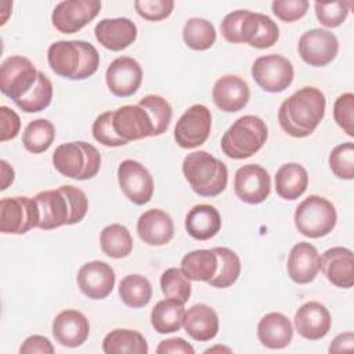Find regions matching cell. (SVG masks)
<instances>
[{
    "instance_id": "obj_43",
    "label": "cell",
    "mask_w": 354,
    "mask_h": 354,
    "mask_svg": "<svg viewBox=\"0 0 354 354\" xmlns=\"http://www.w3.org/2000/svg\"><path fill=\"white\" fill-rule=\"evenodd\" d=\"M354 95L353 93H344L337 97L333 105L335 122L350 137L354 136Z\"/></svg>"
},
{
    "instance_id": "obj_13",
    "label": "cell",
    "mask_w": 354,
    "mask_h": 354,
    "mask_svg": "<svg viewBox=\"0 0 354 354\" xmlns=\"http://www.w3.org/2000/svg\"><path fill=\"white\" fill-rule=\"evenodd\" d=\"M111 124L115 134L126 144L129 141L153 137V123L141 105H123L111 111Z\"/></svg>"
},
{
    "instance_id": "obj_8",
    "label": "cell",
    "mask_w": 354,
    "mask_h": 354,
    "mask_svg": "<svg viewBox=\"0 0 354 354\" xmlns=\"http://www.w3.org/2000/svg\"><path fill=\"white\" fill-rule=\"evenodd\" d=\"M39 72L30 59L11 55L0 66V90L15 104L26 98L39 80Z\"/></svg>"
},
{
    "instance_id": "obj_23",
    "label": "cell",
    "mask_w": 354,
    "mask_h": 354,
    "mask_svg": "<svg viewBox=\"0 0 354 354\" xmlns=\"http://www.w3.org/2000/svg\"><path fill=\"white\" fill-rule=\"evenodd\" d=\"M212 97L216 106L223 112H238L246 106L250 90L242 77L225 75L216 80Z\"/></svg>"
},
{
    "instance_id": "obj_40",
    "label": "cell",
    "mask_w": 354,
    "mask_h": 354,
    "mask_svg": "<svg viewBox=\"0 0 354 354\" xmlns=\"http://www.w3.org/2000/svg\"><path fill=\"white\" fill-rule=\"evenodd\" d=\"M51 100H53V84L43 72H39V80L35 88L30 91V94L26 98H24L15 105L26 113H35L46 109L50 105Z\"/></svg>"
},
{
    "instance_id": "obj_5",
    "label": "cell",
    "mask_w": 354,
    "mask_h": 354,
    "mask_svg": "<svg viewBox=\"0 0 354 354\" xmlns=\"http://www.w3.org/2000/svg\"><path fill=\"white\" fill-rule=\"evenodd\" d=\"M268 136L263 119L245 115L236 119L221 137V149L231 159H245L261 149Z\"/></svg>"
},
{
    "instance_id": "obj_34",
    "label": "cell",
    "mask_w": 354,
    "mask_h": 354,
    "mask_svg": "<svg viewBox=\"0 0 354 354\" xmlns=\"http://www.w3.org/2000/svg\"><path fill=\"white\" fill-rule=\"evenodd\" d=\"M119 296L131 308L145 307L152 297L151 282L140 274H129L119 283Z\"/></svg>"
},
{
    "instance_id": "obj_17",
    "label": "cell",
    "mask_w": 354,
    "mask_h": 354,
    "mask_svg": "<svg viewBox=\"0 0 354 354\" xmlns=\"http://www.w3.org/2000/svg\"><path fill=\"white\" fill-rule=\"evenodd\" d=\"M105 82L116 97L133 95L142 82V69L131 57H118L106 68Z\"/></svg>"
},
{
    "instance_id": "obj_48",
    "label": "cell",
    "mask_w": 354,
    "mask_h": 354,
    "mask_svg": "<svg viewBox=\"0 0 354 354\" xmlns=\"http://www.w3.org/2000/svg\"><path fill=\"white\" fill-rule=\"evenodd\" d=\"M246 14V10H236L224 17L220 25V30L223 37L230 41V43H241L239 39V32H241V25L243 21V17Z\"/></svg>"
},
{
    "instance_id": "obj_4",
    "label": "cell",
    "mask_w": 354,
    "mask_h": 354,
    "mask_svg": "<svg viewBox=\"0 0 354 354\" xmlns=\"http://www.w3.org/2000/svg\"><path fill=\"white\" fill-rule=\"evenodd\" d=\"M183 173L192 191L206 198L220 195L228 181V170L224 162L206 151L188 153L183 160Z\"/></svg>"
},
{
    "instance_id": "obj_19",
    "label": "cell",
    "mask_w": 354,
    "mask_h": 354,
    "mask_svg": "<svg viewBox=\"0 0 354 354\" xmlns=\"http://www.w3.org/2000/svg\"><path fill=\"white\" fill-rule=\"evenodd\" d=\"M319 270L337 288L348 289L354 285V254L350 249L335 246L319 257Z\"/></svg>"
},
{
    "instance_id": "obj_54",
    "label": "cell",
    "mask_w": 354,
    "mask_h": 354,
    "mask_svg": "<svg viewBox=\"0 0 354 354\" xmlns=\"http://www.w3.org/2000/svg\"><path fill=\"white\" fill-rule=\"evenodd\" d=\"M218 350H221V351H227V353H230L231 350L230 348H225V347H213V348H207L205 353H212V351H218Z\"/></svg>"
},
{
    "instance_id": "obj_1",
    "label": "cell",
    "mask_w": 354,
    "mask_h": 354,
    "mask_svg": "<svg viewBox=\"0 0 354 354\" xmlns=\"http://www.w3.org/2000/svg\"><path fill=\"white\" fill-rule=\"evenodd\" d=\"M326 100L324 93L313 86L295 91L279 106L278 122L281 129L296 138L314 133L325 115Z\"/></svg>"
},
{
    "instance_id": "obj_14",
    "label": "cell",
    "mask_w": 354,
    "mask_h": 354,
    "mask_svg": "<svg viewBox=\"0 0 354 354\" xmlns=\"http://www.w3.org/2000/svg\"><path fill=\"white\" fill-rule=\"evenodd\" d=\"M118 181L124 196L136 203L145 205L153 195V180L148 169L137 160L126 159L118 167Z\"/></svg>"
},
{
    "instance_id": "obj_33",
    "label": "cell",
    "mask_w": 354,
    "mask_h": 354,
    "mask_svg": "<svg viewBox=\"0 0 354 354\" xmlns=\"http://www.w3.org/2000/svg\"><path fill=\"white\" fill-rule=\"evenodd\" d=\"M102 252L112 259H122L131 253L133 238L130 231L122 224H109L100 234Z\"/></svg>"
},
{
    "instance_id": "obj_53",
    "label": "cell",
    "mask_w": 354,
    "mask_h": 354,
    "mask_svg": "<svg viewBox=\"0 0 354 354\" xmlns=\"http://www.w3.org/2000/svg\"><path fill=\"white\" fill-rule=\"evenodd\" d=\"M0 165H1V188L0 189L4 191L14 181V170L11 166H8L6 160H1Z\"/></svg>"
},
{
    "instance_id": "obj_32",
    "label": "cell",
    "mask_w": 354,
    "mask_h": 354,
    "mask_svg": "<svg viewBox=\"0 0 354 354\" xmlns=\"http://www.w3.org/2000/svg\"><path fill=\"white\" fill-rule=\"evenodd\" d=\"M102 350L106 354H147L145 337L133 329H113L102 340Z\"/></svg>"
},
{
    "instance_id": "obj_52",
    "label": "cell",
    "mask_w": 354,
    "mask_h": 354,
    "mask_svg": "<svg viewBox=\"0 0 354 354\" xmlns=\"http://www.w3.org/2000/svg\"><path fill=\"white\" fill-rule=\"evenodd\" d=\"M354 348V335L353 332H346L336 336L329 346V353H342L351 351Z\"/></svg>"
},
{
    "instance_id": "obj_28",
    "label": "cell",
    "mask_w": 354,
    "mask_h": 354,
    "mask_svg": "<svg viewBox=\"0 0 354 354\" xmlns=\"http://www.w3.org/2000/svg\"><path fill=\"white\" fill-rule=\"evenodd\" d=\"M220 228L221 216L212 205H195L185 216V230L194 239L207 241L217 235Z\"/></svg>"
},
{
    "instance_id": "obj_20",
    "label": "cell",
    "mask_w": 354,
    "mask_h": 354,
    "mask_svg": "<svg viewBox=\"0 0 354 354\" xmlns=\"http://www.w3.org/2000/svg\"><path fill=\"white\" fill-rule=\"evenodd\" d=\"M94 35L102 47L120 51L137 39V26L129 18H105L95 25Z\"/></svg>"
},
{
    "instance_id": "obj_46",
    "label": "cell",
    "mask_w": 354,
    "mask_h": 354,
    "mask_svg": "<svg viewBox=\"0 0 354 354\" xmlns=\"http://www.w3.org/2000/svg\"><path fill=\"white\" fill-rule=\"evenodd\" d=\"M308 6L307 0H275L271 3L272 12L283 22H295L303 18Z\"/></svg>"
},
{
    "instance_id": "obj_39",
    "label": "cell",
    "mask_w": 354,
    "mask_h": 354,
    "mask_svg": "<svg viewBox=\"0 0 354 354\" xmlns=\"http://www.w3.org/2000/svg\"><path fill=\"white\" fill-rule=\"evenodd\" d=\"M138 105H141L152 119L153 137L163 134L167 130L173 115L170 104L160 95L148 94L140 100Z\"/></svg>"
},
{
    "instance_id": "obj_47",
    "label": "cell",
    "mask_w": 354,
    "mask_h": 354,
    "mask_svg": "<svg viewBox=\"0 0 354 354\" xmlns=\"http://www.w3.org/2000/svg\"><path fill=\"white\" fill-rule=\"evenodd\" d=\"M91 131H93L94 138L100 144H102L105 147H122V145H126V142L123 140H120L115 134V131L112 129V124H111V111H106V112L101 113L100 116H97V119L93 123Z\"/></svg>"
},
{
    "instance_id": "obj_45",
    "label": "cell",
    "mask_w": 354,
    "mask_h": 354,
    "mask_svg": "<svg viewBox=\"0 0 354 354\" xmlns=\"http://www.w3.org/2000/svg\"><path fill=\"white\" fill-rule=\"evenodd\" d=\"M134 8L140 17L147 21H162L167 18L173 8V0H137L134 1Z\"/></svg>"
},
{
    "instance_id": "obj_51",
    "label": "cell",
    "mask_w": 354,
    "mask_h": 354,
    "mask_svg": "<svg viewBox=\"0 0 354 354\" xmlns=\"http://www.w3.org/2000/svg\"><path fill=\"white\" fill-rule=\"evenodd\" d=\"M158 354H169V353H180V354H194V347L187 343L181 337H170L166 340H162L156 348Z\"/></svg>"
},
{
    "instance_id": "obj_15",
    "label": "cell",
    "mask_w": 354,
    "mask_h": 354,
    "mask_svg": "<svg viewBox=\"0 0 354 354\" xmlns=\"http://www.w3.org/2000/svg\"><path fill=\"white\" fill-rule=\"evenodd\" d=\"M297 50L306 64L311 66H325L336 58L339 40L330 30L315 28L301 35Z\"/></svg>"
},
{
    "instance_id": "obj_37",
    "label": "cell",
    "mask_w": 354,
    "mask_h": 354,
    "mask_svg": "<svg viewBox=\"0 0 354 354\" xmlns=\"http://www.w3.org/2000/svg\"><path fill=\"white\" fill-rule=\"evenodd\" d=\"M184 43L196 51L210 48L216 41V29L205 18H189L183 29Z\"/></svg>"
},
{
    "instance_id": "obj_3",
    "label": "cell",
    "mask_w": 354,
    "mask_h": 354,
    "mask_svg": "<svg viewBox=\"0 0 354 354\" xmlns=\"http://www.w3.org/2000/svg\"><path fill=\"white\" fill-rule=\"evenodd\" d=\"M48 65L53 72L71 80H83L93 76L100 66L97 48L83 40H59L47 51Z\"/></svg>"
},
{
    "instance_id": "obj_18",
    "label": "cell",
    "mask_w": 354,
    "mask_h": 354,
    "mask_svg": "<svg viewBox=\"0 0 354 354\" xmlns=\"http://www.w3.org/2000/svg\"><path fill=\"white\" fill-rule=\"evenodd\" d=\"M77 285L88 299H105L115 286V271L105 261H88L77 271Z\"/></svg>"
},
{
    "instance_id": "obj_24",
    "label": "cell",
    "mask_w": 354,
    "mask_h": 354,
    "mask_svg": "<svg viewBox=\"0 0 354 354\" xmlns=\"http://www.w3.org/2000/svg\"><path fill=\"white\" fill-rule=\"evenodd\" d=\"M286 270L289 278L300 285L314 281L319 271V254L308 242L296 243L288 256Z\"/></svg>"
},
{
    "instance_id": "obj_9",
    "label": "cell",
    "mask_w": 354,
    "mask_h": 354,
    "mask_svg": "<svg viewBox=\"0 0 354 354\" xmlns=\"http://www.w3.org/2000/svg\"><path fill=\"white\" fill-rule=\"evenodd\" d=\"M39 209L35 198L10 196L0 201V231L25 234L37 227Z\"/></svg>"
},
{
    "instance_id": "obj_6",
    "label": "cell",
    "mask_w": 354,
    "mask_h": 354,
    "mask_svg": "<svg viewBox=\"0 0 354 354\" xmlns=\"http://www.w3.org/2000/svg\"><path fill=\"white\" fill-rule=\"evenodd\" d=\"M53 165L62 176L73 180H90L100 171L98 149L84 141L61 144L53 153Z\"/></svg>"
},
{
    "instance_id": "obj_12",
    "label": "cell",
    "mask_w": 354,
    "mask_h": 354,
    "mask_svg": "<svg viewBox=\"0 0 354 354\" xmlns=\"http://www.w3.org/2000/svg\"><path fill=\"white\" fill-rule=\"evenodd\" d=\"M98 0H65L55 6L51 14V22L61 33H76L90 24L100 12Z\"/></svg>"
},
{
    "instance_id": "obj_31",
    "label": "cell",
    "mask_w": 354,
    "mask_h": 354,
    "mask_svg": "<svg viewBox=\"0 0 354 354\" xmlns=\"http://www.w3.org/2000/svg\"><path fill=\"white\" fill-rule=\"evenodd\" d=\"M184 304L174 299H165L155 304L151 311L152 328L160 333H173L180 330L184 321Z\"/></svg>"
},
{
    "instance_id": "obj_22",
    "label": "cell",
    "mask_w": 354,
    "mask_h": 354,
    "mask_svg": "<svg viewBox=\"0 0 354 354\" xmlns=\"http://www.w3.org/2000/svg\"><path fill=\"white\" fill-rule=\"evenodd\" d=\"M332 318L328 308L318 301H307L295 314V328L307 340H319L329 332Z\"/></svg>"
},
{
    "instance_id": "obj_2",
    "label": "cell",
    "mask_w": 354,
    "mask_h": 354,
    "mask_svg": "<svg viewBox=\"0 0 354 354\" xmlns=\"http://www.w3.org/2000/svg\"><path fill=\"white\" fill-rule=\"evenodd\" d=\"M39 209L37 228L54 230L82 221L88 209L86 194L75 185H61L57 189L39 192L36 196Z\"/></svg>"
},
{
    "instance_id": "obj_38",
    "label": "cell",
    "mask_w": 354,
    "mask_h": 354,
    "mask_svg": "<svg viewBox=\"0 0 354 354\" xmlns=\"http://www.w3.org/2000/svg\"><path fill=\"white\" fill-rule=\"evenodd\" d=\"M160 288L166 299H174L185 304L191 296V279L181 268H167L160 275Z\"/></svg>"
},
{
    "instance_id": "obj_42",
    "label": "cell",
    "mask_w": 354,
    "mask_h": 354,
    "mask_svg": "<svg viewBox=\"0 0 354 354\" xmlns=\"http://www.w3.org/2000/svg\"><path fill=\"white\" fill-rule=\"evenodd\" d=\"M351 3L347 1H332V3H319L314 4L315 17L321 25L326 28H337L340 26L350 11Z\"/></svg>"
},
{
    "instance_id": "obj_27",
    "label": "cell",
    "mask_w": 354,
    "mask_h": 354,
    "mask_svg": "<svg viewBox=\"0 0 354 354\" xmlns=\"http://www.w3.org/2000/svg\"><path fill=\"white\" fill-rule=\"evenodd\" d=\"M257 337L268 348H285L292 342L293 325L282 313H268L259 321Z\"/></svg>"
},
{
    "instance_id": "obj_26",
    "label": "cell",
    "mask_w": 354,
    "mask_h": 354,
    "mask_svg": "<svg viewBox=\"0 0 354 354\" xmlns=\"http://www.w3.org/2000/svg\"><path fill=\"white\" fill-rule=\"evenodd\" d=\"M183 326L194 340L209 342L218 332V317L210 306L194 304L185 311Z\"/></svg>"
},
{
    "instance_id": "obj_7",
    "label": "cell",
    "mask_w": 354,
    "mask_h": 354,
    "mask_svg": "<svg viewBox=\"0 0 354 354\" xmlns=\"http://www.w3.org/2000/svg\"><path fill=\"white\" fill-rule=\"evenodd\" d=\"M337 221L333 203L324 196L310 195L295 212V225L307 238H321L332 232Z\"/></svg>"
},
{
    "instance_id": "obj_16",
    "label": "cell",
    "mask_w": 354,
    "mask_h": 354,
    "mask_svg": "<svg viewBox=\"0 0 354 354\" xmlns=\"http://www.w3.org/2000/svg\"><path fill=\"white\" fill-rule=\"evenodd\" d=\"M234 191L245 203L257 205L264 202L271 192V178L268 171L254 163L239 167L234 178Z\"/></svg>"
},
{
    "instance_id": "obj_30",
    "label": "cell",
    "mask_w": 354,
    "mask_h": 354,
    "mask_svg": "<svg viewBox=\"0 0 354 354\" xmlns=\"http://www.w3.org/2000/svg\"><path fill=\"white\" fill-rule=\"evenodd\" d=\"M218 266L217 254L213 249H198L187 253L181 260V270L191 281L209 282Z\"/></svg>"
},
{
    "instance_id": "obj_25",
    "label": "cell",
    "mask_w": 354,
    "mask_h": 354,
    "mask_svg": "<svg viewBox=\"0 0 354 354\" xmlns=\"http://www.w3.org/2000/svg\"><path fill=\"white\" fill-rule=\"evenodd\" d=\"M137 232L141 241L151 246H162L171 241L174 224L171 217L162 209L144 212L137 221Z\"/></svg>"
},
{
    "instance_id": "obj_36",
    "label": "cell",
    "mask_w": 354,
    "mask_h": 354,
    "mask_svg": "<svg viewBox=\"0 0 354 354\" xmlns=\"http://www.w3.org/2000/svg\"><path fill=\"white\" fill-rule=\"evenodd\" d=\"M218 259L214 277L207 282L213 288H228L234 285L241 274V260L235 252L228 248H213Z\"/></svg>"
},
{
    "instance_id": "obj_50",
    "label": "cell",
    "mask_w": 354,
    "mask_h": 354,
    "mask_svg": "<svg viewBox=\"0 0 354 354\" xmlns=\"http://www.w3.org/2000/svg\"><path fill=\"white\" fill-rule=\"evenodd\" d=\"M21 354H32V353H41V354H53L54 346L51 342L40 335H33L25 339L22 346L19 347Z\"/></svg>"
},
{
    "instance_id": "obj_21",
    "label": "cell",
    "mask_w": 354,
    "mask_h": 354,
    "mask_svg": "<svg viewBox=\"0 0 354 354\" xmlns=\"http://www.w3.org/2000/svg\"><path fill=\"white\" fill-rule=\"evenodd\" d=\"M88 333V319L77 310H64L53 321V336L61 346L79 347L87 340Z\"/></svg>"
},
{
    "instance_id": "obj_11",
    "label": "cell",
    "mask_w": 354,
    "mask_h": 354,
    "mask_svg": "<svg viewBox=\"0 0 354 354\" xmlns=\"http://www.w3.org/2000/svg\"><path fill=\"white\" fill-rule=\"evenodd\" d=\"M212 113L207 106L195 104L189 106L177 120L174 127V140L184 149H192L202 145L210 134Z\"/></svg>"
},
{
    "instance_id": "obj_10",
    "label": "cell",
    "mask_w": 354,
    "mask_h": 354,
    "mask_svg": "<svg viewBox=\"0 0 354 354\" xmlns=\"http://www.w3.org/2000/svg\"><path fill=\"white\" fill-rule=\"evenodd\" d=\"M295 71L292 62L279 55L268 54L259 57L252 65V77L264 91L281 93L293 82Z\"/></svg>"
},
{
    "instance_id": "obj_29",
    "label": "cell",
    "mask_w": 354,
    "mask_h": 354,
    "mask_svg": "<svg viewBox=\"0 0 354 354\" xmlns=\"http://www.w3.org/2000/svg\"><path fill=\"white\" fill-rule=\"evenodd\" d=\"M307 185V170L299 163H285L275 173V191L282 199H297L306 192Z\"/></svg>"
},
{
    "instance_id": "obj_49",
    "label": "cell",
    "mask_w": 354,
    "mask_h": 354,
    "mask_svg": "<svg viewBox=\"0 0 354 354\" xmlns=\"http://www.w3.org/2000/svg\"><path fill=\"white\" fill-rule=\"evenodd\" d=\"M0 123H1V136L0 140L1 142L12 140L18 136L19 129H21V120L19 116L17 115L15 111L11 108L3 105L0 106Z\"/></svg>"
},
{
    "instance_id": "obj_41",
    "label": "cell",
    "mask_w": 354,
    "mask_h": 354,
    "mask_svg": "<svg viewBox=\"0 0 354 354\" xmlns=\"http://www.w3.org/2000/svg\"><path fill=\"white\" fill-rule=\"evenodd\" d=\"M329 167L332 173L342 180L354 177V144L351 141L339 144L329 155Z\"/></svg>"
},
{
    "instance_id": "obj_44",
    "label": "cell",
    "mask_w": 354,
    "mask_h": 354,
    "mask_svg": "<svg viewBox=\"0 0 354 354\" xmlns=\"http://www.w3.org/2000/svg\"><path fill=\"white\" fill-rule=\"evenodd\" d=\"M279 37L278 25L266 14L257 12V30L249 46L254 48H268L277 43Z\"/></svg>"
},
{
    "instance_id": "obj_35",
    "label": "cell",
    "mask_w": 354,
    "mask_h": 354,
    "mask_svg": "<svg viewBox=\"0 0 354 354\" xmlns=\"http://www.w3.org/2000/svg\"><path fill=\"white\" fill-rule=\"evenodd\" d=\"M55 138V127L47 119H36L28 123L22 134V144L30 153H41L50 148Z\"/></svg>"
}]
</instances>
